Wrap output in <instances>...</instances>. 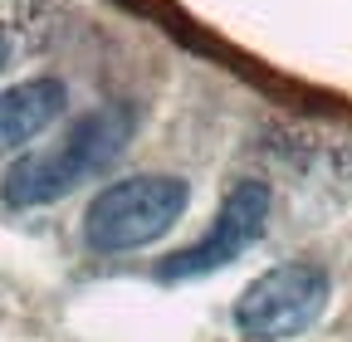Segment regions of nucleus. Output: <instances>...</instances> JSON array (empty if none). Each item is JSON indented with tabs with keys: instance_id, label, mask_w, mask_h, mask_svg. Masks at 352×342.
<instances>
[{
	"instance_id": "39448f33",
	"label": "nucleus",
	"mask_w": 352,
	"mask_h": 342,
	"mask_svg": "<svg viewBox=\"0 0 352 342\" xmlns=\"http://www.w3.org/2000/svg\"><path fill=\"white\" fill-rule=\"evenodd\" d=\"M64 103H69V93L59 78H25L15 89H6L0 93V157L34 142L64 113Z\"/></svg>"
},
{
	"instance_id": "f257e3e1",
	"label": "nucleus",
	"mask_w": 352,
	"mask_h": 342,
	"mask_svg": "<svg viewBox=\"0 0 352 342\" xmlns=\"http://www.w3.org/2000/svg\"><path fill=\"white\" fill-rule=\"evenodd\" d=\"M132 137V113L122 103L98 108L69 127V137L50 152H30L6 171V201L30 210V205H50L59 196H69L78 181L98 176L118 161V152Z\"/></svg>"
},
{
	"instance_id": "f03ea898",
	"label": "nucleus",
	"mask_w": 352,
	"mask_h": 342,
	"mask_svg": "<svg viewBox=\"0 0 352 342\" xmlns=\"http://www.w3.org/2000/svg\"><path fill=\"white\" fill-rule=\"evenodd\" d=\"M191 205V186L182 176H127L94 196L83 216V240L98 254H127L162 240Z\"/></svg>"
},
{
	"instance_id": "20e7f679",
	"label": "nucleus",
	"mask_w": 352,
	"mask_h": 342,
	"mask_svg": "<svg viewBox=\"0 0 352 342\" xmlns=\"http://www.w3.org/2000/svg\"><path fill=\"white\" fill-rule=\"evenodd\" d=\"M264 225H270V186L264 181H240L226 205L215 210V220L210 230L191 244V249H176L171 260H162V279H201V274H215V269H226L235 264L240 254L264 235Z\"/></svg>"
},
{
	"instance_id": "7ed1b4c3",
	"label": "nucleus",
	"mask_w": 352,
	"mask_h": 342,
	"mask_svg": "<svg viewBox=\"0 0 352 342\" xmlns=\"http://www.w3.org/2000/svg\"><path fill=\"white\" fill-rule=\"evenodd\" d=\"M328 308V274L318 264H274L264 269L235 304V328L254 342H294Z\"/></svg>"
},
{
	"instance_id": "423d86ee",
	"label": "nucleus",
	"mask_w": 352,
	"mask_h": 342,
	"mask_svg": "<svg viewBox=\"0 0 352 342\" xmlns=\"http://www.w3.org/2000/svg\"><path fill=\"white\" fill-rule=\"evenodd\" d=\"M6 54H10V45H6V34H0V64H6Z\"/></svg>"
}]
</instances>
